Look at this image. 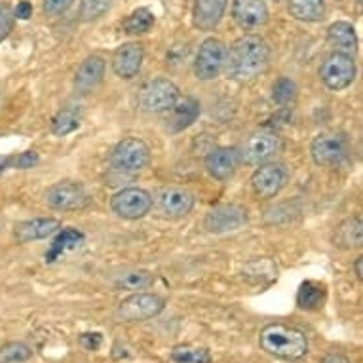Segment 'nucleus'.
I'll list each match as a JSON object with an SVG mask.
<instances>
[{
    "label": "nucleus",
    "instance_id": "18",
    "mask_svg": "<svg viewBox=\"0 0 363 363\" xmlns=\"http://www.w3.org/2000/svg\"><path fill=\"white\" fill-rule=\"evenodd\" d=\"M228 0H194L192 4V23L198 30H213L220 23L226 12Z\"/></svg>",
    "mask_w": 363,
    "mask_h": 363
},
{
    "label": "nucleus",
    "instance_id": "16",
    "mask_svg": "<svg viewBox=\"0 0 363 363\" xmlns=\"http://www.w3.org/2000/svg\"><path fill=\"white\" fill-rule=\"evenodd\" d=\"M268 6L264 0H233V19L240 29H261L268 23Z\"/></svg>",
    "mask_w": 363,
    "mask_h": 363
},
{
    "label": "nucleus",
    "instance_id": "34",
    "mask_svg": "<svg viewBox=\"0 0 363 363\" xmlns=\"http://www.w3.org/2000/svg\"><path fill=\"white\" fill-rule=\"evenodd\" d=\"M40 162L38 155L29 150V152H23L19 156H8V158H0V172L2 169H8V167H18V169H29V167H35L36 164Z\"/></svg>",
    "mask_w": 363,
    "mask_h": 363
},
{
    "label": "nucleus",
    "instance_id": "1",
    "mask_svg": "<svg viewBox=\"0 0 363 363\" xmlns=\"http://www.w3.org/2000/svg\"><path fill=\"white\" fill-rule=\"evenodd\" d=\"M268 61L270 48L267 40L259 35H244L226 48L225 71L233 80L245 82L267 71Z\"/></svg>",
    "mask_w": 363,
    "mask_h": 363
},
{
    "label": "nucleus",
    "instance_id": "5",
    "mask_svg": "<svg viewBox=\"0 0 363 363\" xmlns=\"http://www.w3.org/2000/svg\"><path fill=\"white\" fill-rule=\"evenodd\" d=\"M356 61L348 54L333 52L329 54L320 65V78L322 82L333 91L348 88L356 78Z\"/></svg>",
    "mask_w": 363,
    "mask_h": 363
},
{
    "label": "nucleus",
    "instance_id": "32",
    "mask_svg": "<svg viewBox=\"0 0 363 363\" xmlns=\"http://www.w3.org/2000/svg\"><path fill=\"white\" fill-rule=\"evenodd\" d=\"M33 350L23 342H8L0 348V363H21L30 359Z\"/></svg>",
    "mask_w": 363,
    "mask_h": 363
},
{
    "label": "nucleus",
    "instance_id": "41",
    "mask_svg": "<svg viewBox=\"0 0 363 363\" xmlns=\"http://www.w3.org/2000/svg\"><path fill=\"white\" fill-rule=\"evenodd\" d=\"M335 2H342V0H335Z\"/></svg>",
    "mask_w": 363,
    "mask_h": 363
},
{
    "label": "nucleus",
    "instance_id": "39",
    "mask_svg": "<svg viewBox=\"0 0 363 363\" xmlns=\"http://www.w3.org/2000/svg\"><path fill=\"white\" fill-rule=\"evenodd\" d=\"M322 363H350V359L342 354H328L322 359Z\"/></svg>",
    "mask_w": 363,
    "mask_h": 363
},
{
    "label": "nucleus",
    "instance_id": "20",
    "mask_svg": "<svg viewBox=\"0 0 363 363\" xmlns=\"http://www.w3.org/2000/svg\"><path fill=\"white\" fill-rule=\"evenodd\" d=\"M105 69L107 63L99 55H89L82 61V65L78 67L77 74H74V88L80 94H89L101 84L103 77H105Z\"/></svg>",
    "mask_w": 363,
    "mask_h": 363
},
{
    "label": "nucleus",
    "instance_id": "37",
    "mask_svg": "<svg viewBox=\"0 0 363 363\" xmlns=\"http://www.w3.org/2000/svg\"><path fill=\"white\" fill-rule=\"evenodd\" d=\"M80 346H82L84 350L88 352H96L99 350V346L103 345V337L101 333H82L80 335V339H78Z\"/></svg>",
    "mask_w": 363,
    "mask_h": 363
},
{
    "label": "nucleus",
    "instance_id": "27",
    "mask_svg": "<svg viewBox=\"0 0 363 363\" xmlns=\"http://www.w3.org/2000/svg\"><path fill=\"white\" fill-rule=\"evenodd\" d=\"M82 240L84 234L80 230H77V228H65V230H61L54 238V242L50 244V250L46 251V262H55L65 251L74 250V247L82 244Z\"/></svg>",
    "mask_w": 363,
    "mask_h": 363
},
{
    "label": "nucleus",
    "instance_id": "22",
    "mask_svg": "<svg viewBox=\"0 0 363 363\" xmlns=\"http://www.w3.org/2000/svg\"><path fill=\"white\" fill-rule=\"evenodd\" d=\"M328 42L335 52L352 55L357 50V36L354 25L348 21H335L333 25H329Z\"/></svg>",
    "mask_w": 363,
    "mask_h": 363
},
{
    "label": "nucleus",
    "instance_id": "15",
    "mask_svg": "<svg viewBox=\"0 0 363 363\" xmlns=\"http://www.w3.org/2000/svg\"><path fill=\"white\" fill-rule=\"evenodd\" d=\"M145 57V48L141 42H125L120 48L114 50L113 60H111V67L116 77L130 80V78L138 77V72L141 71Z\"/></svg>",
    "mask_w": 363,
    "mask_h": 363
},
{
    "label": "nucleus",
    "instance_id": "26",
    "mask_svg": "<svg viewBox=\"0 0 363 363\" xmlns=\"http://www.w3.org/2000/svg\"><path fill=\"white\" fill-rule=\"evenodd\" d=\"M155 284V276L147 270H124L113 278L114 289L118 291H143Z\"/></svg>",
    "mask_w": 363,
    "mask_h": 363
},
{
    "label": "nucleus",
    "instance_id": "29",
    "mask_svg": "<svg viewBox=\"0 0 363 363\" xmlns=\"http://www.w3.org/2000/svg\"><path fill=\"white\" fill-rule=\"evenodd\" d=\"M169 359L173 363H211V354L208 348L191 345H179L169 352Z\"/></svg>",
    "mask_w": 363,
    "mask_h": 363
},
{
    "label": "nucleus",
    "instance_id": "17",
    "mask_svg": "<svg viewBox=\"0 0 363 363\" xmlns=\"http://www.w3.org/2000/svg\"><path fill=\"white\" fill-rule=\"evenodd\" d=\"M242 160V155L234 147H217V149L209 150L203 166L208 173L217 181H226L236 173Z\"/></svg>",
    "mask_w": 363,
    "mask_h": 363
},
{
    "label": "nucleus",
    "instance_id": "25",
    "mask_svg": "<svg viewBox=\"0 0 363 363\" xmlns=\"http://www.w3.org/2000/svg\"><path fill=\"white\" fill-rule=\"evenodd\" d=\"M328 298V287L322 281L306 280L297 291V306L301 310H318Z\"/></svg>",
    "mask_w": 363,
    "mask_h": 363
},
{
    "label": "nucleus",
    "instance_id": "9",
    "mask_svg": "<svg viewBox=\"0 0 363 363\" xmlns=\"http://www.w3.org/2000/svg\"><path fill=\"white\" fill-rule=\"evenodd\" d=\"M111 208L122 219H141L152 209V196L145 189L130 186V189H124L114 194L111 200Z\"/></svg>",
    "mask_w": 363,
    "mask_h": 363
},
{
    "label": "nucleus",
    "instance_id": "6",
    "mask_svg": "<svg viewBox=\"0 0 363 363\" xmlns=\"http://www.w3.org/2000/svg\"><path fill=\"white\" fill-rule=\"evenodd\" d=\"M177 86L172 80H167V78H155V80H150L141 89V96H139L141 108L152 114H162L172 111V107L177 103Z\"/></svg>",
    "mask_w": 363,
    "mask_h": 363
},
{
    "label": "nucleus",
    "instance_id": "14",
    "mask_svg": "<svg viewBox=\"0 0 363 363\" xmlns=\"http://www.w3.org/2000/svg\"><path fill=\"white\" fill-rule=\"evenodd\" d=\"M156 208L167 219H183L194 208V196L181 186H164L152 200Z\"/></svg>",
    "mask_w": 363,
    "mask_h": 363
},
{
    "label": "nucleus",
    "instance_id": "2",
    "mask_svg": "<svg viewBox=\"0 0 363 363\" xmlns=\"http://www.w3.org/2000/svg\"><path fill=\"white\" fill-rule=\"evenodd\" d=\"M259 346L268 356L284 362H297L308 352V339L297 328L286 323H270L259 335Z\"/></svg>",
    "mask_w": 363,
    "mask_h": 363
},
{
    "label": "nucleus",
    "instance_id": "23",
    "mask_svg": "<svg viewBox=\"0 0 363 363\" xmlns=\"http://www.w3.org/2000/svg\"><path fill=\"white\" fill-rule=\"evenodd\" d=\"M172 116H169V130L183 131L189 125L196 122L200 114V103L194 97H179L177 103L172 107Z\"/></svg>",
    "mask_w": 363,
    "mask_h": 363
},
{
    "label": "nucleus",
    "instance_id": "3",
    "mask_svg": "<svg viewBox=\"0 0 363 363\" xmlns=\"http://www.w3.org/2000/svg\"><path fill=\"white\" fill-rule=\"evenodd\" d=\"M226 65V44L219 38H206L198 48L194 60V74L198 80H215Z\"/></svg>",
    "mask_w": 363,
    "mask_h": 363
},
{
    "label": "nucleus",
    "instance_id": "8",
    "mask_svg": "<svg viewBox=\"0 0 363 363\" xmlns=\"http://www.w3.org/2000/svg\"><path fill=\"white\" fill-rule=\"evenodd\" d=\"M111 162L120 172H141L149 166L150 149L141 139L125 138L113 149Z\"/></svg>",
    "mask_w": 363,
    "mask_h": 363
},
{
    "label": "nucleus",
    "instance_id": "28",
    "mask_svg": "<svg viewBox=\"0 0 363 363\" xmlns=\"http://www.w3.org/2000/svg\"><path fill=\"white\" fill-rule=\"evenodd\" d=\"M80 107L78 105H67L55 114L54 120H52V131L55 135H69L74 130H78L80 125Z\"/></svg>",
    "mask_w": 363,
    "mask_h": 363
},
{
    "label": "nucleus",
    "instance_id": "24",
    "mask_svg": "<svg viewBox=\"0 0 363 363\" xmlns=\"http://www.w3.org/2000/svg\"><path fill=\"white\" fill-rule=\"evenodd\" d=\"M287 10L303 23H318L325 18V0H289Z\"/></svg>",
    "mask_w": 363,
    "mask_h": 363
},
{
    "label": "nucleus",
    "instance_id": "10",
    "mask_svg": "<svg viewBox=\"0 0 363 363\" xmlns=\"http://www.w3.org/2000/svg\"><path fill=\"white\" fill-rule=\"evenodd\" d=\"M44 202L48 203L52 209L60 211H74L88 206L89 196L84 185L74 183V181H61L55 183L44 192Z\"/></svg>",
    "mask_w": 363,
    "mask_h": 363
},
{
    "label": "nucleus",
    "instance_id": "31",
    "mask_svg": "<svg viewBox=\"0 0 363 363\" xmlns=\"http://www.w3.org/2000/svg\"><path fill=\"white\" fill-rule=\"evenodd\" d=\"M114 0H82L80 4V18L82 21H97L111 10Z\"/></svg>",
    "mask_w": 363,
    "mask_h": 363
},
{
    "label": "nucleus",
    "instance_id": "40",
    "mask_svg": "<svg viewBox=\"0 0 363 363\" xmlns=\"http://www.w3.org/2000/svg\"><path fill=\"white\" fill-rule=\"evenodd\" d=\"M354 270H356L357 280H362L363 278V257H357L356 262H354Z\"/></svg>",
    "mask_w": 363,
    "mask_h": 363
},
{
    "label": "nucleus",
    "instance_id": "33",
    "mask_svg": "<svg viewBox=\"0 0 363 363\" xmlns=\"http://www.w3.org/2000/svg\"><path fill=\"white\" fill-rule=\"evenodd\" d=\"M297 96V86L293 82L291 78H280L276 80L274 88H272V99H274L278 105H287L289 101H293Z\"/></svg>",
    "mask_w": 363,
    "mask_h": 363
},
{
    "label": "nucleus",
    "instance_id": "7",
    "mask_svg": "<svg viewBox=\"0 0 363 363\" xmlns=\"http://www.w3.org/2000/svg\"><path fill=\"white\" fill-rule=\"evenodd\" d=\"M287 179H289V173L281 164L264 162L251 175V189H253L257 198L270 200L284 191V186L287 185Z\"/></svg>",
    "mask_w": 363,
    "mask_h": 363
},
{
    "label": "nucleus",
    "instance_id": "13",
    "mask_svg": "<svg viewBox=\"0 0 363 363\" xmlns=\"http://www.w3.org/2000/svg\"><path fill=\"white\" fill-rule=\"evenodd\" d=\"M244 225H247V209L236 203L217 206L203 219L206 230L211 234L233 233V230H240Z\"/></svg>",
    "mask_w": 363,
    "mask_h": 363
},
{
    "label": "nucleus",
    "instance_id": "35",
    "mask_svg": "<svg viewBox=\"0 0 363 363\" xmlns=\"http://www.w3.org/2000/svg\"><path fill=\"white\" fill-rule=\"evenodd\" d=\"M74 4V0H42V12L46 18H60Z\"/></svg>",
    "mask_w": 363,
    "mask_h": 363
},
{
    "label": "nucleus",
    "instance_id": "11",
    "mask_svg": "<svg viewBox=\"0 0 363 363\" xmlns=\"http://www.w3.org/2000/svg\"><path fill=\"white\" fill-rule=\"evenodd\" d=\"M310 155L318 166H339L348 156V141L340 133H320L310 145Z\"/></svg>",
    "mask_w": 363,
    "mask_h": 363
},
{
    "label": "nucleus",
    "instance_id": "30",
    "mask_svg": "<svg viewBox=\"0 0 363 363\" xmlns=\"http://www.w3.org/2000/svg\"><path fill=\"white\" fill-rule=\"evenodd\" d=\"M155 27V13L149 8H138L124 21V30L128 35H145Z\"/></svg>",
    "mask_w": 363,
    "mask_h": 363
},
{
    "label": "nucleus",
    "instance_id": "12",
    "mask_svg": "<svg viewBox=\"0 0 363 363\" xmlns=\"http://www.w3.org/2000/svg\"><path fill=\"white\" fill-rule=\"evenodd\" d=\"M284 149L281 139L272 131H255L244 143L242 158L251 166H261L270 158H274Z\"/></svg>",
    "mask_w": 363,
    "mask_h": 363
},
{
    "label": "nucleus",
    "instance_id": "38",
    "mask_svg": "<svg viewBox=\"0 0 363 363\" xmlns=\"http://www.w3.org/2000/svg\"><path fill=\"white\" fill-rule=\"evenodd\" d=\"M33 16V4L29 0H21L16 10H13V18L16 19H29Z\"/></svg>",
    "mask_w": 363,
    "mask_h": 363
},
{
    "label": "nucleus",
    "instance_id": "36",
    "mask_svg": "<svg viewBox=\"0 0 363 363\" xmlns=\"http://www.w3.org/2000/svg\"><path fill=\"white\" fill-rule=\"evenodd\" d=\"M13 21H16V18H13V10L10 8V4H0V44L6 40L8 35L12 33L13 29Z\"/></svg>",
    "mask_w": 363,
    "mask_h": 363
},
{
    "label": "nucleus",
    "instance_id": "4",
    "mask_svg": "<svg viewBox=\"0 0 363 363\" xmlns=\"http://www.w3.org/2000/svg\"><path fill=\"white\" fill-rule=\"evenodd\" d=\"M164 308H166V301L160 295L138 291L125 297L118 304L116 315L124 322H145V320H150L160 314Z\"/></svg>",
    "mask_w": 363,
    "mask_h": 363
},
{
    "label": "nucleus",
    "instance_id": "21",
    "mask_svg": "<svg viewBox=\"0 0 363 363\" xmlns=\"http://www.w3.org/2000/svg\"><path fill=\"white\" fill-rule=\"evenodd\" d=\"M333 245L340 250H356L363 244V225L359 217H350L337 225L333 230Z\"/></svg>",
    "mask_w": 363,
    "mask_h": 363
},
{
    "label": "nucleus",
    "instance_id": "19",
    "mask_svg": "<svg viewBox=\"0 0 363 363\" xmlns=\"http://www.w3.org/2000/svg\"><path fill=\"white\" fill-rule=\"evenodd\" d=\"M61 228V223L54 217L46 219H29L23 223H18L13 228V238L18 240V244H29L35 240H44L55 234Z\"/></svg>",
    "mask_w": 363,
    "mask_h": 363
}]
</instances>
